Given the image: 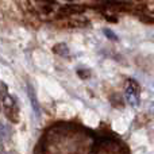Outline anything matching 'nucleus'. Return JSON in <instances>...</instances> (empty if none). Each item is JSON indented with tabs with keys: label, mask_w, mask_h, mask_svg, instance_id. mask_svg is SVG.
Segmentation results:
<instances>
[{
	"label": "nucleus",
	"mask_w": 154,
	"mask_h": 154,
	"mask_svg": "<svg viewBox=\"0 0 154 154\" xmlns=\"http://www.w3.org/2000/svg\"><path fill=\"white\" fill-rule=\"evenodd\" d=\"M139 84L135 80L130 79L127 80V84H126V91H125V96L126 100L128 101V104L133 107H137L139 104Z\"/></svg>",
	"instance_id": "nucleus-1"
},
{
	"label": "nucleus",
	"mask_w": 154,
	"mask_h": 154,
	"mask_svg": "<svg viewBox=\"0 0 154 154\" xmlns=\"http://www.w3.org/2000/svg\"><path fill=\"white\" fill-rule=\"evenodd\" d=\"M4 108H5V114L14 122H18V108H15V103L14 99L11 96L5 95L4 96Z\"/></svg>",
	"instance_id": "nucleus-2"
},
{
	"label": "nucleus",
	"mask_w": 154,
	"mask_h": 154,
	"mask_svg": "<svg viewBox=\"0 0 154 154\" xmlns=\"http://www.w3.org/2000/svg\"><path fill=\"white\" fill-rule=\"evenodd\" d=\"M27 92H29V97H30V101H31V107L34 109V114L37 115V118L41 116V108H39V104H38V100H37V96H35V92H34V88L31 85H27Z\"/></svg>",
	"instance_id": "nucleus-3"
},
{
	"label": "nucleus",
	"mask_w": 154,
	"mask_h": 154,
	"mask_svg": "<svg viewBox=\"0 0 154 154\" xmlns=\"http://www.w3.org/2000/svg\"><path fill=\"white\" fill-rule=\"evenodd\" d=\"M53 53L58 54V56H62V57H68L70 54V50L65 43H58V45L53 46Z\"/></svg>",
	"instance_id": "nucleus-4"
},
{
	"label": "nucleus",
	"mask_w": 154,
	"mask_h": 154,
	"mask_svg": "<svg viewBox=\"0 0 154 154\" xmlns=\"http://www.w3.org/2000/svg\"><path fill=\"white\" fill-rule=\"evenodd\" d=\"M11 137V128L8 126H3L0 123V139L2 141H7Z\"/></svg>",
	"instance_id": "nucleus-5"
},
{
	"label": "nucleus",
	"mask_w": 154,
	"mask_h": 154,
	"mask_svg": "<svg viewBox=\"0 0 154 154\" xmlns=\"http://www.w3.org/2000/svg\"><path fill=\"white\" fill-rule=\"evenodd\" d=\"M77 75L81 79H88L91 76V70H87V69H79L77 70Z\"/></svg>",
	"instance_id": "nucleus-6"
},
{
	"label": "nucleus",
	"mask_w": 154,
	"mask_h": 154,
	"mask_svg": "<svg viewBox=\"0 0 154 154\" xmlns=\"http://www.w3.org/2000/svg\"><path fill=\"white\" fill-rule=\"evenodd\" d=\"M104 34L107 35V37L109 38V39H112V41H118V35L115 34V32H112L111 30H108V29H106L104 30Z\"/></svg>",
	"instance_id": "nucleus-7"
}]
</instances>
